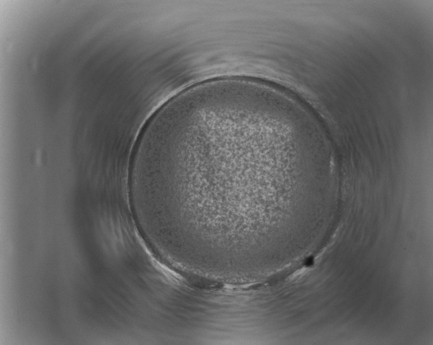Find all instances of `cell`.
Instances as JSON below:
<instances>
[{
  "label": "cell",
  "instance_id": "1",
  "mask_svg": "<svg viewBox=\"0 0 433 345\" xmlns=\"http://www.w3.org/2000/svg\"><path fill=\"white\" fill-rule=\"evenodd\" d=\"M285 142L266 117L234 105L195 110L151 129L138 177L156 223L210 250L247 248L256 168L276 157Z\"/></svg>",
  "mask_w": 433,
  "mask_h": 345
},
{
  "label": "cell",
  "instance_id": "2",
  "mask_svg": "<svg viewBox=\"0 0 433 345\" xmlns=\"http://www.w3.org/2000/svg\"><path fill=\"white\" fill-rule=\"evenodd\" d=\"M312 263H313V259L312 258H308L306 260V264L307 266H311L312 264Z\"/></svg>",
  "mask_w": 433,
  "mask_h": 345
}]
</instances>
